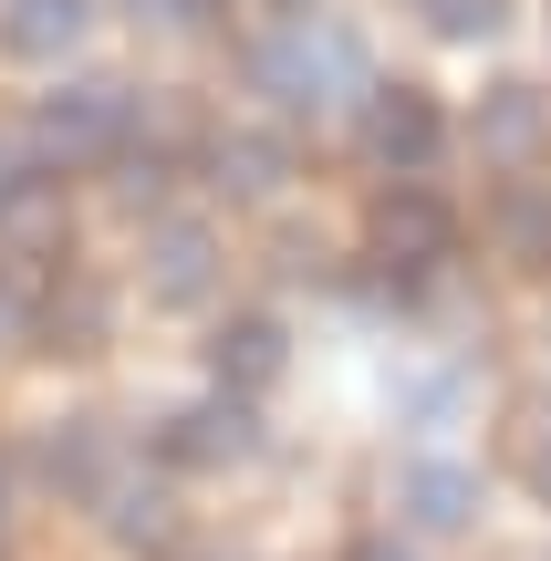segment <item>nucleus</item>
<instances>
[{
	"mask_svg": "<svg viewBox=\"0 0 551 561\" xmlns=\"http://www.w3.org/2000/svg\"><path fill=\"white\" fill-rule=\"evenodd\" d=\"M437 42H490L500 32V0H416Z\"/></svg>",
	"mask_w": 551,
	"mask_h": 561,
	"instance_id": "17",
	"label": "nucleus"
},
{
	"mask_svg": "<svg viewBox=\"0 0 551 561\" xmlns=\"http://www.w3.org/2000/svg\"><path fill=\"white\" fill-rule=\"evenodd\" d=\"M32 322H42L32 280H21V271H0V343H21V333H32Z\"/></svg>",
	"mask_w": 551,
	"mask_h": 561,
	"instance_id": "18",
	"label": "nucleus"
},
{
	"mask_svg": "<svg viewBox=\"0 0 551 561\" xmlns=\"http://www.w3.org/2000/svg\"><path fill=\"white\" fill-rule=\"evenodd\" d=\"M125 125H136V94H125V83H73V94H42L32 146L53 167H94V157L125 146Z\"/></svg>",
	"mask_w": 551,
	"mask_h": 561,
	"instance_id": "2",
	"label": "nucleus"
},
{
	"mask_svg": "<svg viewBox=\"0 0 551 561\" xmlns=\"http://www.w3.org/2000/svg\"><path fill=\"white\" fill-rule=\"evenodd\" d=\"M490 229H500V250H510L520 271H551V198H541L531 178H510V187H500Z\"/></svg>",
	"mask_w": 551,
	"mask_h": 561,
	"instance_id": "13",
	"label": "nucleus"
},
{
	"mask_svg": "<svg viewBox=\"0 0 551 561\" xmlns=\"http://www.w3.org/2000/svg\"><path fill=\"white\" fill-rule=\"evenodd\" d=\"M32 343H42V354H94V343H104V291H94V280L53 291V301H42V322H32Z\"/></svg>",
	"mask_w": 551,
	"mask_h": 561,
	"instance_id": "15",
	"label": "nucleus"
},
{
	"mask_svg": "<svg viewBox=\"0 0 551 561\" xmlns=\"http://www.w3.org/2000/svg\"><path fill=\"white\" fill-rule=\"evenodd\" d=\"M104 530H115L125 551H167V541H177V500L146 489V479H125L115 500H104Z\"/></svg>",
	"mask_w": 551,
	"mask_h": 561,
	"instance_id": "16",
	"label": "nucleus"
},
{
	"mask_svg": "<svg viewBox=\"0 0 551 561\" xmlns=\"http://www.w3.org/2000/svg\"><path fill=\"white\" fill-rule=\"evenodd\" d=\"M406 510H416V530H469L479 520V479L448 468V458H416L406 468Z\"/></svg>",
	"mask_w": 551,
	"mask_h": 561,
	"instance_id": "11",
	"label": "nucleus"
},
{
	"mask_svg": "<svg viewBox=\"0 0 551 561\" xmlns=\"http://www.w3.org/2000/svg\"><path fill=\"white\" fill-rule=\"evenodd\" d=\"M167 468H240L250 447H261V416H250V396H208V405H187V416H167Z\"/></svg>",
	"mask_w": 551,
	"mask_h": 561,
	"instance_id": "6",
	"label": "nucleus"
},
{
	"mask_svg": "<svg viewBox=\"0 0 551 561\" xmlns=\"http://www.w3.org/2000/svg\"><path fill=\"white\" fill-rule=\"evenodd\" d=\"M448 250H458L448 198H427L416 178H395L386 198H375V261H395V271H437Z\"/></svg>",
	"mask_w": 551,
	"mask_h": 561,
	"instance_id": "4",
	"label": "nucleus"
},
{
	"mask_svg": "<svg viewBox=\"0 0 551 561\" xmlns=\"http://www.w3.org/2000/svg\"><path fill=\"white\" fill-rule=\"evenodd\" d=\"M0 240H11V261L62 250V178H21L11 198H0Z\"/></svg>",
	"mask_w": 551,
	"mask_h": 561,
	"instance_id": "12",
	"label": "nucleus"
},
{
	"mask_svg": "<svg viewBox=\"0 0 551 561\" xmlns=\"http://www.w3.org/2000/svg\"><path fill=\"white\" fill-rule=\"evenodd\" d=\"M437 146H448V115H437V94H416V83H375V94H365V157H375V167L416 178Z\"/></svg>",
	"mask_w": 551,
	"mask_h": 561,
	"instance_id": "3",
	"label": "nucleus"
},
{
	"mask_svg": "<svg viewBox=\"0 0 551 561\" xmlns=\"http://www.w3.org/2000/svg\"><path fill=\"white\" fill-rule=\"evenodd\" d=\"M520 479H531V489H541V500H551V416L531 426V437H520Z\"/></svg>",
	"mask_w": 551,
	"mask_h": 561,
	"instance_id": "20",
	"label": "nucleus"
},
{
	"mask_svg": "<svg viewBox=\"0 0 551 561\" xmlns=\"http://www.w3.org/2000/svg\"><path fill=\"white\" fill-rule=\"evenodd\" d=\"M0 530H11V510H0Z\"/></svg>",
	"mask_w": 551,
	"mask_h": 561,
	"instance_id": "22",
	"label": "nucleus"
},
{
	"mask_svg": "<svg viewBox=\"0 0 551 561\" xmlns=\"http://www.w3.org/2000/svg\"><path fill=\"white\" fill-rule=\"evenodd\" d=\"M32 458H42V479H53V489H94L104 479V426L94 416H53Z\"/></svg>",
	"mask_w": 551,
	"mask_h": 561,
	"instance_id": "14",
	"label": "nucleus"
},
{
	"mask_svg": "<svg viewBox=\"0 0 551 561\" xmlns=\"http://www.w3.org/2000/svg\"><path fill=\"white\" fill-rule=\"evenodd\" d=\"M94 21V0H0V53L11 62H62Z\"/></svg>",
	"mask_w": 551,
	"mask_h": 561,
	"instance_id": "9",
	"label": "nucleus"
},
{
	"mask_svg": "<svg viewBox=\"0 0 551 561\" xmlns=\"http://www.w3.org/2000/svg\"><path fill=\"white\" fill-rule=\"evenodd\" d=\"M250 83H261L282 115H333V104L375 94L365 83V42H354L344 21H312V11H291L282 32L250 53Z\"/></svg>",
	"mask_w": 551,
	"mask_h": 561,
	"instance_id": "1",
	"label": "nucleus"
},
{
	"mask_svg": "<svg viewBox=\"0 0 551 561\" xmlns=\"http://www.w3.org/2000/svg\"><path fill=\"white\" fill-rule=\"evenodd\" d=\"M354 561H416V551H395V541H354Z\"/></svg>",
	"mask_w": 551,
	"mask_h": 561,
	"instance_id": "21",
	"label": "nucleus"
},
{
	"mask_svg": "<svg viewBox=\"0 0 551 561\" xmlns=\"http://www.w3.org/2000/svg\"><path fill=\"white\" fill-rule=\"evenodd\" d=\"M469 136H479V157H490V167H510V178H520V167L551 157V94H531V83H490Z\"/></svg>",
	"mask_w": 551,
	"mask_h": 561,
	"instance_id": "7",
	"label": "nucleus"
},
{
	"mask_svg": "<svg viewBox=\"0 0 551 561\" xmlns=\"http://www.w3.org/2000/svg\"><path fill=\"white\" fill-rule=\"evenodd\" d=\"M115 198H125V208H157V198H167V167H157V157H125V167H115Z\"/></svg>",
	"mask_w": 551,
	"mask_h": 561,
	"instance_id": "19",
	"label": "nucleus"
},
{
	"mask_svg": "<svg viewBox=\"0 0 551 561\" xmlns=\"http://www.w3.org/2000/svg\"><path fill=\"white\" fill-rule=\"evenodd\" d=\"M282 364H291V343H282V322H271V312H240V322H219V333H208V375H219L229 396L282 385Z\"/></svg>",
	"mask_w": 551,
	"mask_h": 561,
	"instance_id": "8",
	"label": "nucleus"
},
{
	"mask_svg": "<svg viewBox=\"0 0 551 561\" xmlns=\"http://www.w3.org/2000/svg\"><path fill=\"white\" fill-rule=\"evenodd\" d=\"M146 291H157L167 312L208 301V291H219V229H208V219H157V229H146Z\"/></svg>",
	"mask_w": 551,
	"mask_h": 561,
	"instance_id": "5",
	"label": "nucleus"
},
{
	"mask_svg": "<svg viewBox=\"0 0 551 561\" xmlns=\"http://www.w3.org/2000/svg\"><path fill=\"white\" fill-rule=\"evenodd\" d=\"M208 178H219L229 198H282L291 146H282V136H250V125H240V136H219V146H208Z\"/></svg>",
	"mask_w": 551,
	"mask_h": 561,
	"instance_id": "10",
	"label": "nucleus"
}]
</instances>
